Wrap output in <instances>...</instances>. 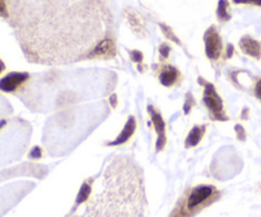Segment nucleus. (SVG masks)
Wrapping results in <instances>:
<instances>
[{"instance_id": "obj_7", "label": "nucleus", "mask_w": 261, "mask_h": 217, "mask_svg": "<svg viewBox=\"0 0 261 217\" xmlns=\"http://www.w3.org/2000/svg\"><path fill=\"white\" fill-rule=\"evenodd\" d=\"M28 73H9L4 78L0 79V90L5 93L15 94L28 80H30Z\"/></svg>"}, {"instance_id": "obj_20", "label": "nucleus", "mask_w": 261, "mask_h": 217, "mask_svg": "<svg viewBox=\"0 0 261 217\" xmlns=\"http://www.w3.org/2000/svg\"><path fill=\"white\" fill-rule=\"evenodd\" d=\"M234 4H254L261 7V0H233Z\"/></svg>"}, {"instance_id": "obj_24", "label": "nucleus", "mask_w": 261, "mask_h": 217, "mask_svg": "<svg viewBox=\"0 0 261 217\" xmlns=\"http://www.w3.org/2000/svg\"><path fill=\"white\" fill-rule=\"evenodd\" d=\"M233 46L228 45V50H227V57H231L232 53H233Z\"/></svg>"}, {"instance_id": "obj_5", "label": "nucleus", "mask_w": 261, "mask_h": 217, "mask_svg": "<svg viewBox=\"0 0 261 217\" xmlns=\"http://www.w3.org/2000/svg\"><path fill=\"white\" fill-rule=\"evenodd\" d=\"M204 42H205V53L209 60H218L223 51V43H222L221 36L214 25L206 29L205 35H204Z\"/></svg>"}, {"instance_id": "obj_10", "label": "nucleus", "mask_w": 261, "mask_h": 217, "mask_svg": "<svg viewBox=\"0 0 261 217\" xmlns=\"http://www.w3.org/2000/svg\"><path fill=\"white\" fill-rule=\"evenodd\" d=\"M135 127H137V121H135V117L130 116L121 134L117 136V139L115 140V141L109 142L107 145H109V146H117V145H121V144H124V142H126L127 140L133 136V134H134Z\"/></svg>"}, {"instance_id": "obj_23", "label": "nucleus", "mask_w": 261, "mask_h": 217, "mask_svg": "<svg viewBox=\"0 0 261 217\" xmlns=\"http://www.w3.org/2000/svg\"><path fill=\"white\" fill-rule=\"evenodd\" d=\"M255 96L257 97V98L261 101V79L259 81H257L256 86H255Z\"/></svg>"}, {"instance_id": "obj_26", "label": "nucleus", "mask_w": 261, "mask_h": 217, "mask_svg": "<svg viewBox=\"0 0 261 217\" xmlns=\"http://www.w3.org/2000/svg\"><path fill=\"white\" fill-rule=\"evenodd\" d=\"M66 217H81V216H66Z\"/></svg>"}, {"instance_id": "obj_1", "label": "nucleus", "mask_w": 261, "mask_h": 217, "mask_svg": "<svg viewBox=\"0 0 261 217\" xmlns=\"http://www.w3.org/2000/svg\"><path fill=\"white\" fill-rule=\"evenodd\" d=\"M0 18L30 63L61 65L116 55L107 0H0Z\"/></svg>"}, {"instance_id": "obj_4", "label": "nucleus", "mask_w": 261, "mask_h": 217, "mask_svg": "<svg viewBox=\"0 0 261 217\" xmlns=\"http://www.w3.org/2000/svg\"><path fill=\"white\" fill-rule=\"evenodd\" d=\"M199 83H200L201 85H204L203 102L204 104H205L206 108H208L211 118L213 119V121L219 122L228 121V117H227L226 112H224L223 101H222L221 97L218 96L213 84L206 83V81L201 78H199Z\"/></svg>"}, {"instance_id": "obj_6", "label": "nucleus", "mask_w": 261, "mask_h": 217, "mask_svg": "<svg viewBox=\"0 0 261 217\" xmlns=\"http://www.w3.org/2000/svg\"><path fill=\"white\" fill-rule=\"evenodd\" d=\"M22 188L23 184H10L0 188V217L5 215V212L20 200L23 196Z\"/></svg>"}, {"instance_id": "obj_18", "label": "nucleus", "mask_w": 261, "mask_h": 217, "mask_svg": "<svg viewBox=\"0 0 261 217\" xmlns=\"http://www.w3.org/2000/svg\"><path fill=\"white\" fill-rule=\"evenodd\" d=\"M170 46L167 45V43H162L160 47V53H161V57L162 58H167L168 55H170Z\"/></svg>"}, {"instance_id": "obj_3", "label": "nucleus", "mask_w": 261, "mask_h": 217, "mask_svg": "<svg viewBox=\"0 0 261 217\" xmlns=\"http://www.w3.org/2000/svg\"><path fill=\"white\" fill-rule=\"evenodd\" d=\"M31 126L20 118L0 119V168L20 159L27 149Z\"/></svg>"}, {"instance_id": "obj_2", "label": "nucleus", "mask_w": 261, "mask_h": 217, "mask_svg": "<svg viewBox=\"0 0 261 217\" xmlns=\"http://www.w3.org/2000/svg\"><path fill=\"white\" fill-rule=\"evenodd\" d=\"M82 217H144L147 211L144 175L130 155H114L92 190Z\"/></svg>"}, {"instance_id": "obj_12", "label": "nucleus", "mask_w": 261, "mask_h": 217, "mask_svg": "<svg viewBox=\"0 0 261 217\" xmlns=\"http://www.w3.org/2000/svg\"><path fill=\"white\" fill-rule=\"evenodd\" d=\"M125 17H126V20H127V23H129L130 28H132V29L134 30L138 36H140V37L145 36L144 24H143V20L140 19V17L138 15V13H135L134 10L127 8V9L125 10Z\"/></svg>"}, {"instance_id": "obj_9", "label": "nucleus", "mask_w": 261, "mask_h": 217, "mask_svg": "<svg viewBox=\"0 0 261 217\" xmlns=\"http://www.w3.org/2000/svg\"><path fill=\"white\" fill-rule=\"evenodd\" d=\"M240 48L242 50V52L251 56V57H261V43L259 41L249 37V36H245V37L241 38V41H240Z\"/></svg>"}, {"instance_id": "obj_11", "label": "nucleus", "mask_w": 261, "mask_h": 217, "mask_svg": "<svg viewBox=\"0 0 261 217\" xmlns=\"http://www.w3.org/2000/svg\"><path fill=\"white\" fill-rule=\"evenodd\" d=\"M180 79V71L173 66L167 65L163 68V70L160 74V81L165 86H172L177 83Z\"/></svg>"}, {"instance_id": "obj_15", "label": "nucleus", "mask_w": 261, "mask_h": 217, "mask_svg": "<svg viewBox=\"0 0 261 217\" xmlns=\"http://www.w3.org/2000/svg\"><path fill=\"white\" fill-rule=\"evenodd\" d=\"M13 108L9 104V102L4 98V97L0 94V119L5 118L7 116H9L12 113Z\"/></svg>"}, {"instance_id": "obj_16", "label": "nucleus", "mask_w": 261, "mask_h": 217, "mask_svg": "<svg viewBox=\"0 0 261 217\" xmlns=\"http://www.w3.org/2000/svg\"><path fill=\"white\" fill-rule=\"evenodd\" d=\"M161 29H162V32L165 33L166 35V37L167 38H170V40H172L173 42L175 43H177V45H181V42H180V40H178L177 37H176L175 36V33L172 32V29H171L170 27H168V25H166V24H162V23H161Z\"/></svg>"}, {"instance_id": "obj_8", "label": "nucleus", "mask_w": 261, "mask_h": 217, "mask_svg": "<svg viewBox=\"0 0 261 217\" xmlns=\"http://www.w3.org/2000/svg\"><path fill=\"white\" fill-rule=\"evenodd\" d=\"M148 113H149L150 118H152L153 125H154L155 132H157V145H155V150L161 151L166 145V125L163 121V117L158 111H155L154 107L148 106Z\"/></svg>"}, {"instance_id": "obj_17", "label": "nucleus", "mask_w": 261, "mask_h": 217, "mask_svg": "<svg viewBox=\"0 0 261 217\" xmlns=\"http://www.w3.org/2000/svg\"><path fill=\"white\" fill-rule=\"evenodd\" d=\"M194 97L191 96L190 93H188L186 94V103H185V106H184V112H185L186 114H189L190 113V109L193 108L194 107Z\"/></svg>"}, {"instance_id": "obj_22", "label": "nucleus", "mask_w": 261, "mask_h": 217, "mask_svg": "<svg viewBox=\"0 0 261 217\" xmlns=\"http://www.w3.org/2000/svg\"><path fill=\"white\" fill-rule=\"evenodd\" d=\"M31 158H40L41 157V149L38 146H35L32 150V154H30Z\"/></svg>"}, {"instance_id": "obj_25", "label": "nucleus", "mask_w": 261, "mask_h": 217, "mask_svg": "<svg viewBox=\"0 0 261 217\" xmlns=\"http://www.w3.org/2000/svg\"><path fill=\"white\" fill-rule=\"evenodd\" d=\"M5 70V65H4V63H3L2 60H0V73H3V71Z\"/></svg>"}, {"instance_id": "obj_14", "label": "nucleus", "mask_w": 261, "mask_h": 217, "mask_svg": "<svg viewBox=\"0 0 261 217\" xmlns=\"http://www.w3.org/2000/svg\"><path fill=\"white\" fill-rule=\"evenodd\" d=\"M217 15L221 22H228L231 19V14L228 13V0H219Z\"/></svg>"}, {"instance_id": "obj_13", "label": "nucleus", "mask_w": 261, "mask_h": 217, "mask_svg": "<svg viewBox=\"0 0 261 217\" xmlns=\"http://www.w3.org/2000/svg\"><path fill=\"white\" fill-rule=\"evenodd\" d=\"M204 131H205V126H195L193 127V130L190 131L189 136L186 137L185 141V147H194L201 141L204 136Z\"/></svg>"}, {"instance_id": "obj_19", "label": "nucleus", "mask_w": 261, "mask_h": 217, "mask_svg": "<svg viewBox=\"0 0 261 217\" xmlns=\"http://www.w3.org/2000/svg\"><path fill=\"white\" fill-rule=\"evenodd\" d=\"M130 56H132V60L135 61V63H142L143 61V53L140 51H132Z\"/></svg>"}, {"instance_id": "obj_21", "label": "nucleus", "mask_w": 261, "mask_h": 217, "mask_svg": "<svg viewBox=\"0 0 261 217\" xmlns=\"http://www.w3.org/2000/svg\"><path fill=\"white\" fill-rule=\"evenodd\" d=\"M236 131H237V137H239V140H245V130L242 129V126H240V125H237L236 126Z\"/></svg>"}]
</instances>
